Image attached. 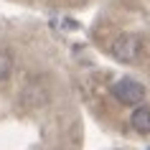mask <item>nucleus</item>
Instances as JSON below:
<instances>
[{
  "instance_id": "obj_2",
  "label": "nucleus",
  "mask_w": 150,
  "mask_h": 150,
  "mask_svg": "<svg viewBox=\"0 0 150 150\" xmlns=\"http://www.w3.org/2000/svg\"><path fill=\"white\" fill-rule=\"evenodd\" d=\"M140 41L135 38V36H120V38H115V43H112V56L117 59V61H135L137 59V54H140Z\"/></svg>"
},
{
  "instance_id": "obj_1",
  "label": "nucleus",
  "mask_w": 150,
  "mask_h": 150,
  "mask_svg": "<svg viewBox=\"0 0 150 150\" xmlns=\"http://www.w3.org/2000/svg\"><path fill=\"white\" fill-rule=\"evenodd\" d=\"M112 94L117 97V102H122V104H142L145 87L135 79H120V81H115Z\"/></svg>"
},
{
  "instance_id": "obj_5",
  "label": "nucleus",
  "mask_w": 150,
  "mask_h": 150,
  "mask_svg": "<svg viewBox=\"0 0 150 150\" xmlns=\"http://www.w3.org/2000/svg\"><path fill=\"white\" fill-rule=\"evenodd\" d=\"M13 71V59H10L8 51H0V81H5Z\"/></svg>"
},
{
  "instance_id": "obj_4",
  "label": "nucleus",
  "mask_w": 150,
  "mask_h": 150,
  "mask_svg": "<svg viewBox=\"0 0 150 150\" xmlns=\"http://www.w3.org/2000/svg\"><path fill=\"white\" fill-rule=\"evenodd\" d=\"M130 125L140 135H150V107H137L130 117Z\"/></svg>"
},
{
  "instance_id": "obj_3",
  "label": "nucleus",
  "mask_w": 150,
  "mask_h": 150,
  "mask_svg": "<svg viewBox=\"0 0 150 150\" xmlns=\"http://www.w3.org/2000/svg\"><path fill=\"white\" fill-rule=\"evenodd\" d=\"M48 99V92L43 84H28V87L23 89V94H21V104L23 107H28V110H36V107H43Z\"/></svg>"
}]
</instances>
